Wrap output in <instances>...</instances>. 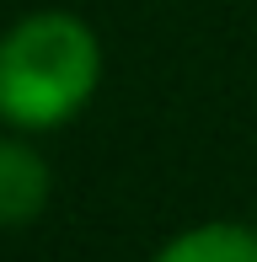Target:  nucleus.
<instances>
[{
	"mask_svg": "<svg viewBox=\"0 0 257 262\" xmlns=\"http://www.w3.org/2000/svg\"><path fill=\"white\" fill-rule=\"evenodd\" d=\"M150 262H257V230L247 225H193V230L172 235Z\"/></svg>",
	"mask_w": 257,
	"mask_h": 262,
	"instance_id": "nucleus-3",
	"label": "nucleus"
},
{
	"mask_svg": "<svg viewBox=\"0 0 257 262\" xmlns=\"http://www.w3.org/2000/svg\"><path fill=\"white\" fill-rule=\"evenodd\" d=\"M54 177L27 139H0V230H22L49 209Z\"/></svg>",
	"mask_w": 257,
	"mask_h": 262,
	"instance_id": "nucleus-2",
	"label": "nucleus"
},
{
	"mask_svg": "<svg viewBox=\"0 0 257 262\" xmlns=\"http://www.w3.org/2000/svg\"><path fill=\"white\" fill-rule=\"evenodd\" d=\"M102 86V43L75 11H32L0 38V118L59 128Z\"/></svg>",
	"mask_w": 257,
	"mask_h": 262,
	"instance_id": "nucleus-1",
	"label": "nucleus"
}]
</instances>
